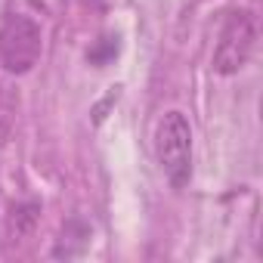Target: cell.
<instances>
[{
    "label": "cell",
    "instance_id": "obj_1",
    "mask_svg": "<svg viewBox=\"0 0 263 263\" xmlns=\"http://www.w3.org/2000/svg\"><path fill=\"white\" fill-rule=\"evenodd\" d=\"M152 149L171 186H186L192 177V127L183 111H164L158 118Z\"/></svg>",
    "mask_w": 263,
    "mask_h": 263
},
{
    "label": "cell",
    "instance_id": "obj_2",
    "mask_svg": "<svg viewBox=\"0 0 263 263\" xmlns=\"http://www.w3.org/2000/svg\"><path fill=\"white\" fill-rule=\"evenodd\" d=\"M44 53V31L31 16L13 13L0 28V65L7 74H28Z\"/></svg>",
    "mask_w": 263,
    "mask_h": 263
},
{
    "label": "cell",
    "instance_id": "obj_3",
    "mask_svg": "<svg viewBox=\"0 0 263 263\" xmlns=\"http://www.w3.org/2000/svg\"><path fill=\"white\" fill-rule=\"evenodd\" d=\"M254 44H257V25H254V16L248 10H238L232 13L223 28H220V37H217V47H214V71L223 74V78H232L238 74L251 53H254Z\"/></svg>",
    "mask_w": 263,
    "mask_h": 263
},
{
    "label": "cell",
    "instance_id": "obj_4",
    "mask_svg": "<svg viewBox=\"0 0 263 263\" xmlns=\"http://www.w3.org/2000/svg\"><path fill=\"white\" fill-rule=\"evenodd\" d=\"M16 121H19V87L13 81H0V149L13 140Z\"/></svg>",
    "mask_w": 263,
    "mask_h": 263
},
{
    "label": "cell",
    "instance_id": "obj_5",
    "mask_svg": "<svg viewBox=\"0 0 263 263\" xmlns=\"http://www.w3.org/2000/svg\"><path fill=\"white\" fill-rule=\"evenodd\" d=\"M37 220H41V204H37V201H19V204H13L10 214H7V226H10V232H13L16 238L31 235L34 226H37Z\"/></svg>",
    "mask_w": 263,
    "mask_h": 263
},
{
    "label": "cell",
    "instance_id": "obj_6",
    "mask_svg": "<svg viewBox=\"0 0 263 263\" xmlns=\"http://www.w3.org/2000/svg\"><path fill=\"white\" fill-rule=\"evenodd\" d=\"M118 50H121L118 34H105V37H99V41L87 50V62L96 65V68H102V65H108V62L118 56Z\"/></svg>",
    "mask_w": 263,
    "mask_h": 263
}]
</instances>
